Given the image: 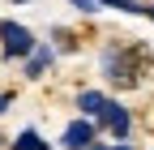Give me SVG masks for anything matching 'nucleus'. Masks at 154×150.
<instances>
[{
    "instance_id": "obj_1",
    "label": "nucleus",
    "mask_w": 154,
    "mask_h": 150,
    "mask_svg": "<svg viewBox=\"0 0 154 150\" xmlns=\"http://www.w3.org/2000/svg\"><path fill=\"white\" fill-rule=\"evenodd\" d=\"M0 39H5V56L13 60V56H30L34 47V34L26 26H17V22H0Z\"/></svg>"
},
{
    "instance_id": "obj_2",
    "label": "nucleus",
    "mask_w": 154,
    "mask_h": 150,
    "mask_svg": "<svg viewBox=\"0 0 154 150\" xmlns=\"http://www.w3.org/2000/svg\"><path fill=\"white\" fill-rule=\"evenodd\" d=\"M99 116H103V124H107V133H111L116 142H124V137H128V129H133V120H128V111H124L120 103H116V99H107V103H103V111H99Z\"/></svg>"
},
{
    "instance_id": "obj_3",
    "label": "nucleus",
    "mask_w": 154,
    "mask_h": 150,
    "mask_svg": "<svg viewBox=\"0 0 154 150\" xmlns=\"http://www.w3.org/2000/svg\"><path fill=\"white\" fill-rule=\"evenodd\" d=\"M90 142H94V120H86V116H82V120H73V124L64 129V137H60L64 150H86Z\"/></svg>"
},
{
    "instance_id": "obj_4",
    "label": "nucleus",
    "mask_w": 154,
    "mask_h": 150,
    "mask_svg": "<svg viewBox=\"0 0 154 150\" xmlns=\"http://www.w3.org/2000/svg\"><path fill=\"white\" fill-rule=\"evenodd\" d=\"M51 60H56V52H51V47H43V43H34V47H30V56H26V77H43V73L51 69Z\"/></svg>"
},
{
    "instance_id": "obj_5",
    "label": "nucleus",
    "mask_w": 154,
    "mask_h": 150,
    "mask_svg": "<svg viewBox=\"0 0 154 150\" xmlns=\"http://www.w3.org/2000/svg\"><path fill=\"white\" fill-rule=\"evenodd\" d=\"M103 103H107V95H99V90H82V95H77V107H82V116H86V120L99 116Z\"/></svg>"
},
{
    "instance_id": "obj_6",
    "label": "nucleus",
    "mask_w": 154,
    "mask_h": 150,
    "mask_svg": "<svg viewBox=\"0 0 154 150\" xmlns=\"http://www.w3.org/2000/svg\"><path fill=\"white\" fill-rule=\"evenodd\" d=\"M13 150H51V146H47L43 137H38L34 129H22V133L13 137Z\"/></svg>"
},
{
    "instance_id": "obj_7",
    "label": "nucleus",
    "mask_w": 154,
    "mask_h": 150,
    "mask_svg": "<svg viewBox=\"0 0 154 150\" xmlns=\"http://www.w3.org/2000/svg\"><path fill=\"white\" fill-rule=\"evenodd\" d=\"M99 5H111V9H124V13H141L146 5H137V0H99Z\"/></svg>"
},
{
    "instance_id": "obj_8",
    "label": "nucleus",
    "mask_w": 154,
    "mask_h": 150,
    "mask_svg": "<svg viewBox=\"0 0 154 150\" xmlns=\"http://www.w3.org/2000/svg\"><path fill=\"white\" fill-rule=\"evenodd\" d=\"M86 150H133V146H128V142H111V146H99V142H90Z\"/></svg>"
},
{
    "instance_id": "obj_9",
    "label": "nucleus",
    "mask_w": 154,
    "mask_h": 150,
    "mask_svg": "<svg viewBox=\"0 0 154 150\" xmlns=\"http://www.w3.org/2000/svg\"><path fill=\"white\" fill-rule=\"evenodd\" d=\"M69 5H77V9H82V13H94V9H103V5H99V0H69Z\"/></svg>"
},
{
    "instance_id": "obj_10",
    "label": "nucleus",
    "mask_w": 154,
    "mask_h": 150,
    "mask_svg": "<svg viewBox=\"0 0 154 150\" xmlns=\"http://www.w3.org/2000/svg\"><path fill=\"white\" fill-rule=\"evenodd\" d=\"M13 107V95H9V90H5V95H0V116H5V111Z\"/></svg>"
},
{
    "instance_id": "obj_11",
    "label": "nucleus",
    "mask_w": 154,
    "mask_h": 150,
    "mask_svg": "<svg viewBox=\"0 0 154 150\" xmlns=\"http://www.w3.org/2000/svg\"><path fill=\"white\" fill-rule=\"evenodd\" d=\"M141 13H150V22H154V5H146V9H141Z\"/></svg>"
},
{
    "instance_id": "obj_12",
    "label": "nucleus",
    "mask_w": 154,
    "mask_h": 150,
    "mask_svg": "<svg viewBox=\"0 0 154 150\" xmlns=\"http://www.w3.org/2000/svg\"><path fill=\"white\" fill-rule=\"evenodd\" d=\"M13 5H26V0H13Z\"/></svg>"
},
{
    "instance_id": "obj_13",
    "label": "nucleus",
    "mask_w": 154,
    "mask_h": 150,
    "mask_svg": "<svg viewBox=\"0 0 154 150\" xmlns=\"http://www.w3.org/2000/svg\"><path fill=\"white\" fill-rule=\"evenodd\" d=\"M0 146H5V137H0Z\"/></svg>"
}]
</instances>
